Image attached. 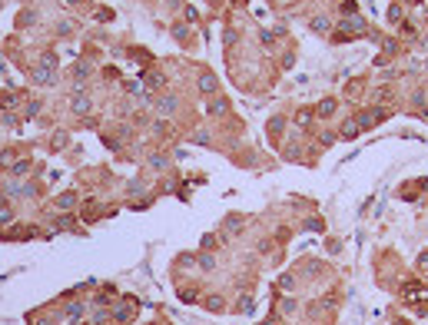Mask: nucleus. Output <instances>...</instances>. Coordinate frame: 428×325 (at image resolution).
Masks as SVG:
<instances>
[{"label":"nucleus","instance_id":"ddd939ff","mask_svg":"<svg viewBox=\"0 0 428 325\" xmlns=\"http://www.w3.org/2000/svg\"><path fill=\"white\" fill-rule=\"evenodd\" d=\"M113 318H116V325H130V322H133V309H116V312H113Z\"/></svg>","mask_w":428,"mask_h":325},{"label":"nucleus","instance_id":"f257e3e1","mask_svg":"<svg viewBox=\"0 0 428 325\" xmlns=\"http://www.w3.org/2000/svg\"><path fill=\"white\" fill-rule=\"evenodd\" d=\"M0 189H4V196H7V199H33V196H37V186H33V182L14 179V176H7V179L0 182Z\"/></svg>","mask_w":428,"mask_h":325},{"label":"nucleus","instance_id":"0eeeda50","mask_svg":"<svg viewBox=\"0 0 428 325\" xmlns=\"http://www.w3.org/2000/svg\"><path fill=\"white\" fill-rule=\"evenodd\" d=\"M176 106H179V100H176V96L169 93V96H163V100H159L156 113H159V116H169V113H176Z\"/></svg>","mask_w":428,"mask_h":325},{"label":"nucleus","instance_id":"39448f33","mask_svg":"<svg viewBox=\"0 0 428 325\" xmlns=\"http://www.w3.org/2000/svg\"><path fill=\"white\" fill-rule=\"evenodd\" d=\"M14 219H17V213H14V203H10V199L4 196V192H0V229H4V226H10Z\"/></svg>","mask_w":428,"mask_h":325},{"label":"nucleus","instance_id":"a211bd4d","mask_svg":"<svg viewBox=\"0 0 428 325\" xmlns=\"http://www.w3.org/2000/svg\"><path fill=\"white\" fill-rule=\"evenodd\" d=\"M14 159H17L14 150H4V153H0V169H10V166H14Z\"/></svg>","mask_w":428,"mask_h":325},{"label":"nucleus","instance_id":"2f4dec72","mask_svg":"<svg viewBox=\"0 0 428 325\" xmlns=\"http://www.w3.org/2000/svg\"><path fill=\"white\" fill-rule=\"evenodd\" d=\"M67 7H80V4H83V0H64Z\"/></svg>","mask_w":428,"mask_h":325},{"label":"nucleus","instance_id":"c85d7f7f","mask_svg":"<svg viewBox=\"0 0 428 325\" xmlns=\"http://www.w3.org/2000/svg\"><path fill=\"white\" fill-rule=\"evenodd\" d=\"M253 309V299H239V312H249Z\"/></svg>","mask_w":428,"mask_h":325},{"label":"nucleus","instance_id":"cd10ccee","mask_svg":"<svg viewBox=\"0 0 428 325\" xmlns=\"http://www.w3.org/2000/svg\"><path fill=\"white\" fill-rule=\"evenodd\" d=\"M282 312H285V315H292V312H295V302L285 299V302H282Z\"/></svg>","mask_w":428,"mask_h":325},{"label":"nucleus","instance_id":"473e14b6","mask_svg":"<svg viewBox=\"0 0 428 325\" xmlns=\"http://www.w3.org/2000/svg\"><path fill=\"white\" fill-rule=\"evenodd\" d=\"M412 4H418V0H412Z\"/></svg>","mask_w":428,"mask_h":325},{"label":"nucleus","instance_id":"a878e982","mask_svg":"<svg viewBox=\"0 0 428 325\" xmlns=\"http://www.w3.org/2000/svg\"><path fill=\"white\" fill-rule=\"evenodd\" d=\"M239 226H242L239 216H229V219H226V229H229V232H239Z\"/></svg>","mask_w":428,"mask_h":325},{"label":"nucleus","instance_id":"c756f323","mask_svg":"<svg viewBox=\"0 0 428 325\" xmlns=\"http://www.w3.org/2000/svg\"><path fill=\"white\" fill-rule=\"evenodd\" d=\"M216 246V236H203V249H213Z\"/></svg>","mask_w":428,"mask_h":325},{"label":"nucleus","instance_id":"f03ea898","mask_svg":"<svg viewBox=\"0 0 428 325\" xmlns=\"http://www.w3.org/2000/svg\"><path fill=\"white\" fill-rule=\"evenodd\" d=\"M27 77L33 87H56V70H47V67H30Z\"/></svg>","mask_w":428,"mask_h":325},{"label":"nucleus","instance_id":"f8f14e48","mask_svg":"<svg viewBox=\"0 0 428 325\" xmlns=\"http://www.w3.org/2000/svg\"><path fill=\"white\" fill-rule=\"evenodd\" d=\"M40 67H47V70H56V53H53V50H43V53H40Z\"/></svg>","mask_w":428,"mask_h":325},{"label":"nucleus","instance_id":"dca6fc26","mask_svg":"<svg viewBox=\"0 0 428 325\" xmlns=\"http://www.w3.org/2000/svg\"><path fill=\"white\" fill-rule=\"evenodd\" d=\"M358 129H362V126H358V119H352V123H345V126H342V136H345V140H355Z\"/></svg>","mask_w":428,"mask_h":325},{"label":"nucleus","instance_id":"b1692460","mask_svg":"<svg viewBox=\"0 0 428 325\" xmlns=\"http://www.w3.org/2000/svg\"><path fill=\"white\" fill-rule=\"evenodd\" d=\"M90 70H93V67H90V63H83V60H80V63L73 67V73H77V80H80V77H87Z\"/></svg>","mask_w":428,"mask_h":325},{"label":"nucleus","instance_id":"6e6552de","mask_svg":"<svg viewBox=\"0 0 428 325\" xmlns=\"http://www.w3.org/2000/svg\"><path fill=\"white\" fill-rule=\"evenodd\" d=\"M226 110H229V103H226L222 96H213V100H209V106H206L209 116H226Z\"/></svg>","mask_w":428,"mask_h":325},{"label":"nucleus","instance_id":"1a4fd4ad","mask_svg":"<svg viewBox=\"0 0 428 325\" xmlns=\"http://www.w3.org/2000/svg\"><path fill=\"white\" fill-rule=\"evenodd\" d=\"M53 206H56V209H73V206H77V192H73V189L60 192V196L53 199Z\"/></svg>","mask_w":428,"mask_h":325},{"label":"nucleus","instance_id":"6ab92c4d","mask_svg":"<svg viewBox=\"0 0 428 325\" xmlns=\"http://www.w3.org/2000/svg\"><path fill=\"white\" fill-rule=\"evenodd\" d=\"M53 229H73L70 216H53Z\"/></svg>","mask_w":428,"mask_h":325},{"label":"nucleus","instance_id":"aec40b11","mask_svg":"<svg viewBox=\"0 0 428 325\" xmlns=\"http://www.w3.org/2000/svg\"><path fill=\"white\" fill-rule=\"evenodd\" d=\"M199 266H203V272H213L216 269V259H213V255H199Z\"/></svg>","mask_w":428,"mask_h":325},{"label":"nucleus","instance_id":"4be33fe9","mask_svg":"<svg viewBox=\"0 0 428 325\" xmlns=\"http://www.w3.org/2000/svg\"><path fill=\"white\" fill-rule=\"evenodd\" d=\"M106 318H110V312H106V309H103V305H100V309H96V312H93V325H103V322H106Z\"/></svg>","mask_w":428,"mask_h":325},{"label":"nucleus","instance_id":"f3484780","mask_svg":"<svg viewBox=\"0 0 428 325\" xmlns=\"http://www.w3.org/2000/svg\"><path fill=\"white\" fill-rule=\"evenodd\" d=\"M405 295H408V299H421V295H425V286H418V282H408V286H405Z\"/></svg>","mask_w":428,"mask_h":325},{"label":"nucleus","instance_id":"20e7f679","mask_svg":"<svg viewBox=\"0 0 428 325\" xmlns=\"http://www.w3.org/2000/svg\"><path fill=\"white\" fill-rule=\"evenodd\" d=\"M33 169V159L30 156H17L14 159V166L7 169V176H14V179H27V173Z\"/></svg>","mask_w":428,"mask_h":325},{"label":"nucleus","instance_id":"393cba45","mask_svg":"<svg viewBox=\"0 0 428 325\" xmlns=\"http://www.w3.org/2000/svg\"><path fill=\"white\" fill-rule=\"evenodd\" d=\"M179 299L182 302H196V289H179Z\"/></svg>","mask_w":428,"mask_h":325},{"label":"nucleus","instance_id":"423d86ee","mask_svg":"<svg viewBox=\"0 0 428 325\" xmlns=\"http://www.w3.org/2000/svg\"><path fill=\"white\" fill-rule=\"evenodd\" d=\"M83 312H87V302H80V299H73V302H67V309H64V315L70 318V322H77V318H83Z\"/></svg>","mask_w":428,"mask_h":325},{"label":"nucleus","instance_id":"7ed1b4c3","mask_svg":"<svg viewBox=\"0 0 428 325\" xmlns=\"http://www.w3.org/2000/svg\"><path fill=\"white\" fill-rule=\"evenodd\" d=\"M90 110H93V103H90L87 93H73L70 96V113L73 116H90Z\"/></svg>","mask_w":428,"mask_h":325},{"label":"nucleus","instance_id":"7c9ffc66","mask_svg":"<svg viewBox=\"0 0 428 325\" xmlns=\"http://www.w3.org/2000/svg\"><path fill=\"white\" fill-rule=\"evenodd\" d=\"M418 266H421V269H428V252H421V255H418Z\"/></svg>","mask_w":428,"mask_h":325},{"label":"nucleus","instance_id":"4468645a","mask_svg":"<svg viewBox=\"0 0 428 325\" xmlns=\"http://www.w3.org/2000/svg\"><path fill=\"white\" fill-rule=\"evenodd\" d=\"M0 110H17V96L0 90Z\"/></svg>","mask_w":428,"mask_h":325},{"label":"nucleus","instance_id":"bb28decb","mask_svg":"<svg viewBox=\"0 0 428 325\" xmlns=\"http://www.w3.org/2000/svg\"><path fill=\"white\" fill-rule=\"evenodd\" d=\"M56 318H50V315H33V325H53Z\"/></svg>","mask_w":428,"mask_h":325},{"label":"nucleus","instance_id":"9d476101","mask_svg":"<svg viewBox=\"0 0 428 325\" xmlns=\"http://www.w3.org/2000/svg\"><path fill=\"white\" fill-rule=\"evenodd\" d=\"M40 110H43V103H40V100H27V103L20 106V116H24V119H33Z\"/></svg>","mask_w":428,"mask_h":325},{"label":"nucleus","instance_id":"412c9836","mask_svg":"<svg viewBox=\"0 0 428 325\" xmlns=\"http://www.w3.org/2000/svg\"><path fill=\"white\" fill-rule=\"evenodd\" d=\"M312 30H316V33H325V30H329V20H325V17H316V20H312Z\"/></svg>","mask_w":428,"mask_h":325},{"label":"nucleus","instance_id":"2eb2a0df","mask_svg":"<svg viewBox=\"0 0 428 325\" xmlns=\"http://www.w3.org/2000/svg\"><path fill=\"white\" fill-rule=\"evenodd\" d=\"M316 113H319V116H332V113H335V100H332V96H329V100H322Z\"/></svg>","mask_w":428,"mask_h":325},{"label":"nucleus","instance_id":"5701e85b","mask_svg":"<svg viewBox=\"0 0 428 325\" xmlns=\"http://www.w3.org/2000/svg\"><path fill=\"white\" fill-rule=\"evenodd\" d=\"M150 166H153V169H163V166H166V156H159V153H153V156H150Z\"/></svg>","mask_w":428,"mask_h":325},{"label":"nucleus","instance_id":"9b49d317","mask_svg":"<svg viewBox=\"0 0 428 325\" xmlns=\"http://www.w3.org/2000/svg\"><path fill=\"white\" fill-rule=\"evenodd\" d=\"M199 90H203L206 96L216 93V77H213V73H203V77H199Z\"/></svg>","mask_w":428,"mask_h":325}]
</instances>
